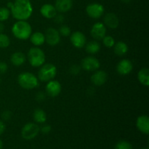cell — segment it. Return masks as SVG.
Masks as SVG:
<instances>
[{"label":"cell","mask_w":149,"mask_h":149,"mask_svg":"<svg viewBox=\"0 0 149 149\" xmlns=\"http://www.w3.org/2000/svg\"><path fill=\"white\" fill-rule=\"evenodd\" d=\"M61 91V84L59 81H49L46 86V93L50 97H56Z\"/></svg>","instance_id":"13"},{"label":"cell","mask_w":149,"mask_h":149,"mask_svg":"<svg viewBox=\"0 0 149 149\" xmlns=\"http://www.w3.org/2000/svg\"><path fill=\"white\" fill-rule=\"evenodd\" d=\"M57 74V68L52 63L45 64L39 69L38 77L42 81H49L55 78Z\"/></svg>","instance_id":"5"},{"label":"cell","mask_w":149,"mask_h":149,"mask_svg":"<svg viewBox=\"0 0 149 149\" xmlns=\"http://www.w3.org/2000/svg\"><path fill=\"white\" fill-rule=\"evenodd\" d=\"M28 60L32 66L39 67L45 62V55L39 47H32L28 52Z\"/></svg>","instance_id":"4"},{"label":"cell","mask_w":149,"mask_h":149,"mask_svg":"<svg viewBox=\"0 0 149 149\" xmlns=\"http://www.w3.org/2000/svg\"><path fill=\"white\" fill-rule=\"evenodd\" d=\"M55 23H62L64 21V17L62 15H58L57 14L55 17H53Z\"/></svg>","instance_id":"33"},{"label":"cell","mask_w":149,"mask_h":149,"mask_svg":"<svg viewBox=\"0 0 149 149\" xmlns=\"http://www.w3.org/2000/svg\"><path fill=\"white\" fill-rule=\"evenodd\" d=\"M81 68L87 71H97L100 68V62L94 57H87L81 61Z\"/></svg>","instance_id":"9"},{"label":"cell","mask_w":149,"mask_h":149,"mask_svg":"<svg viewBox=\"0 0 149 149\" xmlns=\"http://www.w3.org/2000/svg\"><path fill=\"white\" fill-rule=\"evenodd\" d=\"M2 148H3V143L2 141L0 140V149H2Z\"/></svg>","instance_id":"38"},{"label":"cell","mask_w":149,"mask_h":149,"mask_svg":"<svg viewBox=\"0 0 149 149\" xmlns=\"http://www.w3.org/2000/svg\"><path fill=\"white\" fill-rule=\"evenodd\" d=\"M7 65L6 63L0 61V74H4L7 71Z\"/></svg>","instance_id":"32"},{"label":"cell","mask_w":149,"mask_h":149,"mask_svg":"<svg viewBox=\"0 0 149 149\" xmlns=\"http://www.w3.org/2000/svg\"><path fill=\"white\" fill-rule=\"evenodd\" d=\"M133 65L130 60L124 59L119 61L116 66V71L120 75H127L132 71Z\"/></svg>","instance_id":"11"},{"label":"cell","mask_w":149,"mask_h":149,"mask_svg":"<svg viewBox=\"0 0 149 149\" xmlns=\"http://www.w3.org/2000/svg\"><path fill=\"white\" fill-rule=\"evenodd\" d=\"M80 71V67L77 65H74L70 68V73L73 75H77Z\"/></svg>","instance_id":"31"},{"label":"cell","mask_w":149,"mask_h":149,"mask_svg":"<svg viewBox=\"0 0 149 149\" xmlns=\"http://www.w3.org/2000/svg\"><path fill=\"white\" fill-rule=\"evenodd\" d=\"M105 25L109 29H115L118 27L119 24V20L116 14L114 13H107L105 15L104 19H103Z\"/></svg>","instance_id":"14"},{"label":"cell","mask_w":149,"mask_h":149,"mask_svg":"<svg viewBox=\"0 0 149 149\" xmlns=\"http://www.w3.org/2000/svg\"><path fill=\"white\" fill-rule=\"evenodd\" d=\"M41 131H42V133L48 134L51 131V126H49V125H45V126L42 127Z\"/></svg>","instance_id":"35"},{"label":"cell","mask_w":149,"mask_h":149,"mask_svg":"<svg viewBox=\"0 0 149 149\" xmlns=\"http://www.w3.org/2000/svg\"><path fill=\"white\" fill-rule=\"evenodd\" d=\"M5 130V125L2 121L0 120V135L3 133Z\"/></svg>","instance_id":"36"},{"label":"cell","mask_w":149,"mask_h":149,"mask_svg":"<svg viewBox=\"0 0 149 149\" xmlns=\"http://www.w3.org/2000/svg\"><path fill=\"white\" fill-rule=\"evenodd\" d=\"M58 32H59L60 35H62L63 36H68L71 34V29L68 26L63 25L60 27Z\"/></svg>","instance_id":"29"},{"label":"cell","mask_w":149,"mask_h":149,"mask_svg":"<svg viewBox=\"0 0 149 149\" xmlns=\"http://www.w3.org/2000/svg\"><path fill=\"white\" fill-rule=\"evenodd\" d=\"M12 32L17 39L25 40L30 37L32 33L31 26L25 20H18L13 25Z\"/></svg>","instance_id":"2"},{"label":"cell","mask_w":149,"mask_h":149,"mask_svg":"<svg viewBox=\"0 0 149 149\" xmlns=\"http://www.w3.org/2000/svg\"><path fill=\"white\" fill-rule=\"evenodd\" d=\"M86 12L90 17L97 19L100 18L104 13V7L102 4L98 3H93L87 6Z\"/></svg>","instance_id":"8"},{"label":"cell","mask_w":149,"mask_h":149,"mask_svg":"<svg viewBox=\"0 0 149 149\" xmlns=\"http://www.w3.org/2000/svg\"><path fill=\"white\" fill-rule=\"evenodd\" d=\"M115 149H132V146L127 141H122L116 144Z\"/></svg>","instance_id":"28"},{"label":"cell","mask_w":149,"mask_h":149,"mask_svg":"<svg viewBox=\"0 0 149 149\" xmlns=\"http://www.w3.org/2000/svg\"><path fill=\"white\" fill-rule=\"evenodd\" d=\"M71 42L77 48H82L86 44V37L84 33L80 31H75L71 35Z\"/></svg>","instance_id":"12"},{"label":"cell","mask_w":149,"mask_h":149,"mask_svg":"<svg viewBox=\"0 0 149 149\" xmlns=\"http://www.w3.org/2000/svg\"><path fill=\"white\" fill-rule=\"evenodd\" d=\"M86 51L90 54H96L100 51V45L97 41H92L86 45Z\"/></svg>","instance_id":"24"},{"label":"cell","mask_w":149,"mask_h":149,"mask_svg":"<svg viewBox=\"0 0 149 149\" xmlns=\"http://www.w3.org/2000/svg\"><path fill=\"white\" fill-rule=\"evenodd\" d=\"M40 129L34 123H28L24 125L21 131V135L25 140H31L37 136Z\"/></svg>","instance_id":"6"},{"label":"cell","mask_w":149,"mask_h":149,"mask_svg":"<svg viewBox=\"0 0 149 149\" xmlns=\"http://www.w3.org/2000/svg\"><path fill=\"white\" fill-rule=\"evenodd\" d=\"M4 30V25L1 22H0V33H2Z\"/></svg>","instance_id":"37"},{"label":"cell","mask_w":149,"mask_h":149,"mask_svg":"<svg viewBox=\"0 0 149 149\" xmlns=\"http://www.w3.org/2000/svg\"><path fill=\"white\" fill-rule=\"evenodd\" d=\"M10 38H9L6 34L0 33V47L6 48L10 45Z\"/></svg>","instance_id":"25"},{"label":"cell","mask_w":149,"mask_h":149,"mask_svg":"<svg viewBox=\"0 0 149 149\" xmlns=\"http://www.w3.org/2000/svg\"><path fill=\"white\" fill-rule=\"evenodd\" d=\"M137 127L143 133L148 135L149 132V118L148 116L142 115L138 118L136 122Z\"/></svg>","instance_id":"16"},{"label":"cell","mask_w":149,"mask_h":149,"mask_svg":"<svg viewBox=\"0 0 149 149\" xmlns=\"http://www.w3.org/2000/svg\"><path fill=\"white\" fill-rule=\"evenodd\" d=\"M122 1L125 3H129L131 0H122Z\"/></svg>","instance_id":"39"},{"label":"cell","mask_w":149,"mask_h":149,"mask_svg":"<svg viewBox=\"0 0 149 149\" xmlns=\"http://www.w3.org/2000/svg\"><path fill=\"white\" fill-rule=\"evenodd\" d=\"M19 85L26 90L36 88L39 84L38 79L30 72L21 73L17 78Z\"/></svg>","instance_id":"3"},{"label":"cell","mask_w":149,"mask_h":149,"mask_svg":"<svg viewBox=\"0 0 149 149\" xmlns=\"http://www.w3.org/2000/svg\"><path fill=\"white\" fill-rule=\"evenodd\" d=\"M113 47H114V48H113L114 53L116 55H119V56L125 55L128 51L127 45L126 43L123 42H117V43L113 45Z\"/></svg>","instance_id":"22"},{"label":"cell","mask_w":149,"mask_h":149,"mask_svg":"<svg viewBox=\"0 0 149 149\" xmlns=\"http://www.w3.org/2000/svg\"><path fill=\"white\" fill-rule=\"evenodd\" d=\"M45 42L50 46H55L60 42L61 35L58 30L54 28H48L45 31Z\"/></svg>","instance_id":"7"},{"label":"cell","mask_w":149,"mask_h":149,"mask_svg":"<svg viewBox=\"0 0 149 149\" xmlns=\"http://www.w3.org/2000/svg\"><path fill=\"white\" fill-rule=\"evenodd\" d=\"M73 6L72 0H56L55 7L59 13H66Z\"/></svg>","instance_id":"18"},{"label":"cell","mask_w":149,"mask_h":149,"mask_svg":"<svg viewBox=\"0 0 149 149\" xmlns=\"http://www.w3.org/2000/svg\"><path fill=\"white\" fill-rule=\"evenodd\" d=\"M91 36L96 40H101L106 36V28L104 24L101 23H96L92 27L90 31Z\"/></svg>","instance_id":"10"},{"label":"cell","mask_w":149,"mask_h":149,"mask_svg":"<svg viewBox=\"0 0 149 149\" xmlns=\"http://www.w3.org/2000/svg\"><path fill=\"white\" fill-rule=\"evenodd\" d=\"M10 61H11L13 65H15V66H20L26 62V57L23 52H17L11 55Z\"/></svg>","instance_id":"19"},{"label":"cell","mask_w":149,"mask_h":149,"mask_svg":"<svg viewBox=\"0 0 149 149\" xmlns=\"http://www.w3.org/2000/svg\"><path fill=\"white\" fill-rule=\"evenodd\" d=\"M36 99L37 101H42L45 99V94L43 92L40 91L36 95Z\"/></svg>","instance_id":"34"},{"label":"cell","mask_w":149,"mask_h":149,"mask_svg":"<svg viewBox=\"0 0 149 149\" xmlns=\"http://www.w3.org/2000/svg\"><path fill=\"white\" fill-rule=\"evenodd\" d=\"M30 41L35 46H40L42 45L45 42V34L42 32H35L30 36Z\"/></svg>","instance_id":"20"},{"label":"cell","mask_w":149,"mask_h":149,"mask_svg":"<svg viewBox=\"0 0 149 149\" xmlns=\"http://www.w3.org/2000/svg\"><path fill=\"white\" fill-rule=\"evenodd\" d=\"M12 116H13V114H12L11 111H4L1 113V119L4 121H8L11 119Z\"/></svg>","instance_id":"30"},{"label":"cell","mask_w":149,"mask_h":149,"mask_svg":"<svg viewBox=\"0 0 149 149\" xmlns=\"http://www.w3.org/2000/svg\"><path fill=\"white\" fill-rule=\"evenodd\" d=\"M107 74L104 71H97L92 75L91 81L96 86H101L107 80Z\"/></svg>","instance_id":"15"},{"label":"cell","mask_w":149,"mask_h":149,"mask_svg":"<svg viewBox=\"0 0 149 149\" xmlns=\"http://www.w3.org/2000/svg\"><path fill=\"white\" fill-rule=\"evenodd\" d=\"M33 119L37 123H45L47 120V114L42 109H36L33 113Z\"/></svg>","instance_id":"23"},{"label":"cell","mask_w":149,"mask_h":149,"mask_svg":"<svg viewBox=\"0 0 149 149\" xmlns=\"http://www.w3.org/2000/svg\"><path fill=\"white\" fill-rule=\"evenodd\" d=\"M10 12L8 8L6 7H0V22L7 20L10 17Z\"/></svg>","instance_id":"27"},{"label":"cell","mask_w":149,"mask_h":149,"mask_svg":"<svg viewBox=\"0 0 149 149\" xmlns=\"http://www.w3.org/2000/svg\"><path fill=\"white\" fill-rule=\"evenodd\" d=\"M142 149H147V148H142Z\"/></svg>","instance_id":"40"},{"label":"cell","mask_w":149,"mask_h":149,"mask_svg":"<svg viewBox=\"0 0 149 149\" xmlns=\"http://www.w3.org/2000/svg\"><path fill=\"white\" fill-rule=\"evenodd\" d=\"M13 17L18 20H26L31 17L33 12L30 0H15V2L7 3Z\"/></svg>","instance_id":"1"},{"label":"cell","mask_w":149,"mask_h":149,"mask_svg":"<svg viewBox=\"0 0 149 149\" xmlns=\"http://www.w3.org/2000/svg\"><path fill=\"white\" fill-rule=\"evenodd\" d=\"M40 13L43 17L46 18H53L57 15V10L55 6L49 4H45L42 6L40 9Z\"/></svg>","instance_id":"17"},{"label":"cell","mask_w":149,"mask_h":149,"mask_svg":"<svg viewBox=\"0 0 149 149\" xmlns=\"http://www.w3.org/2000/svg\"><path fill=\"white\" fill-rule=\"evenodd\" d=\"M0 81H1V79H0Z\"/></svg>","instance_id":"41"},{"label":"cell","mask_w":149,"mask_h":149,"mask_svg":"<svg viewBox=\"0 0 149 149\" xmlns=\"http://www.w3.org/2000/svg\"><path fill=\"white\" fill-rule=\"evenodd\" d=\"M103 43L105 47L108 48L113 47V45H115V41L112 36H105L103 38Z\"/></svg>","instance_id":"26"},{"label":"cell","mask_w":149,"mask_h":149,"mask_svg":"<svg viewBox=\"0 0 149 149\" xmlns=\"http://www.w3.org/2000/svg\"><path fill=\"white\" fill-rule=\"evenodd\" d=\"M138 78L140 82L144 86H148L149 84V70L148 68H141L138 74Z\"/></svg>","instance_id":"21"}]
</instances>
